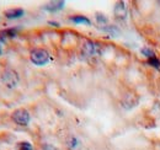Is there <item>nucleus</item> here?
I'll return each instance as SVG.
<instances>
[{
  "mask_svg": "<svg viewBox=\"0 0 160 150\" xmlns=\"http://www.w3.org/2000/svg\"><path fill=\"white\" fill-rule=\"evenodd\" d=\"M25 11L23 9H20V8H15V9H9L5 11V18L9 20H14V19H19L21 16H23Z\"/></svg>",
  "mask_w": 160,
  "mask_h": 150,
  "instance_id": "6",
  "label": "nucleus"
},
{
  "mask_svg": "<svg viewBox=\"0 0 160 150\" xmlns=\"http://www.w3.org/2000/svg\"><path fill=\"white\" fill-rule=\"evenodd\" d=\"M4 43H5V39L0 37V53H1V49H2V47H4Z\"/></svg>",
  "mask_w": 160,
  "mask_h": 150,
  "instance_id": "16",
  "label": "nucleus"
},
{
  "mask_svg": "<svg viewBox=\"0 0 160 150\" xmlns=\"http://www.w3.org/2000/svg\"><path fill=\"white\" fill-rule=\"evenodd\" d=\"M159 4H160V2H159Z\"/></svg>",
  "mask_w": 160,
  "mask_h": 150,
  "instance_id": "19",
  "label": "nucleus"
},
{
  "mask_svg": "<svg viewBox=\"0 0 160 150\" xmlns=\"http://www.w3.org/2000/svg\"><path fill=\"white\" fill-rule=\"evenodd\" d=\"M68 145H69V148H70V149L74 150L77 147H79V140H78L77 138H74V137H73V138L70 139V142H69V144H68Z\"/></svg>",
  "mask_w": 160,
  "mask_h": 150,
  "instance_id": "14",
  "label": "nucleus"
},
{
  "mask_svg": "<svg viewBox=\"0 0 160 150\" xmlns=\"http://www.w3.org/2000/svg\"><path fill=\"white\" fill-rule=\"evenodd\" d=\"M30 59L33 64L36 65H46L49 59H51V56L49 53L43 49V48H35L33 51H31L30 53Z\"/></svg>",
  "mask_w": 160,
  "mask_h": 150,
  "instance_id": "1",
  "label": "nucleus"
},
{
  "mask_svg": "<svg viewBox=\"0 0 160 150\" xmlns=\"http://www.w3.org/2000/svg\"><path fill=\"white\" fill-rule=\"evenodd\" d=\"M148 64L152 65V67H154V68H157V69H160V60L157 56L149 58V59H148Z\"/></svg>",
  "mask_w": 160,
  "mask_h": 150,
  "instance_id": "11",
  "label": "nucleus"
},
{
  "mask_svg": "<svg viewBox=\"0 0 160 150\" xmlns=\"http://www.w3.org/2000/svg\"><path fill=\"white\" fill-rule=\"evenodd\" d=\"M43 149L44 150H58V149H56L54 147H51V145H46V147H43Z\"/></svg>",
  "mask_w": 160,
  "mask_h": 150,
  "instance_id": "17",
  "label": "nucleus"
},
{
  "mask_svg": "<svg viewBox=\"0 0 160 150\" xmlns=\"http://www.w3.org/2000/svg\"><path fill=\"white\" fill-rule=\"evenodd\" d=\"M103 30L107 31V32H110V33H112V35L120 33V30H118L116 26H107V27H103Z\"/></svg>",
  "mask_w": 160,
  "mask_h": 150,
  "instance_id": "15",
  "label": "nucleus"
},
{
  "mask_svg": "<svg viewBox=\"0 0 160 150\" xmlns=\"http://www.w3.org/2000/svg\"><path fill=\"white\" fill-rule=\"evenodd\" d=\"M49 23H51L52 26H56V27H58V26H59V23H58V22H52V21H49Z\"/></svg>",
  "mask_w": 160,
  "mask_h": 150,
  "instance_id": "18",
  "label": "nucleus"
},
{
  "mask_svg": "<svg viewBox=\"0 0 160 150\" xmlns=\"http://www.w3.org/2000/svg\"><path fill=\"white\" fill-rule=\"evenodd\" d=\"M64 5H65L64 1H51L47 5H44L43 9L47 10V11H49V12H56L58 10H62L64 8Z\"/></svg>",
  "mask_w": 160,
  "mask_h": 150,
  "instance_id": "7",
  "label": "nucleus"
},
{
  "mask_svg": "<svg viewBox=\"0 0 160 150\" xmlns=\"http://www.w3.org/2000/svg\"><path fill=\"white\" fill-rule=\"evenodd\" d=\"M142 54L144 57H147L148 59L152 58V57H155V53H154L150 48H143V49H142Z\"/></svg>",
  "mask_w": 160,
  "mask_h": 150,
  "instance_id": "13",
  "label": "nucleus"
},
{
  "mask_svg": "<svg viewBox=\"0 0 160 150\" xmlns=\"http://www.w3.org/2000/svg\"><path fill=\"white\" fill-rule=\"evenodd\" d=\"M11 117H12V121L18 126H22V127H26L30 123V119H31L30 113H28L27 110H25V108H18V110H15L12 112Z\"/></svg>",
  "mask_w": 160,
  "mask_h": 150,
  "instance_id": "3",
  "label": "nucleus"
},
{
  "mask_svg": "<svg viewBox=\"0 0 160 150\" xmlns=\"http://www.w3.org/2000/svg\"><path fill=\"white\" fill-rule=\"evenodd\" d=\"M96 21H98L99 25H106L107 23V18L105 15L100 14V12H98L96 14Z\"/></svg>",
  "mask_w": 160,
  "mask_h": 150,
  "instance_id": "12",
  "label": "nucleus"
},
{
  "mask_svg": "<svg viewBox=\"0 0 160 150\" xmlns=\"http://www.w3.org/2000/svg\"><path fill=\"white\" fill-rule=\"evenodd\" d=\"M81 53L85 57H94L96 54L100 53V46L98 42H94V41H90V39H86L84 43H82V47H81Z\"/></svg>",
  "mask_w": 160,
  "mask_h": 150,
  "instance_id": "4",
  "label": "nucleus"
},
{
  "mask_svg": "<svg viewBox=\"0 0 160 150\" xmlns=\"http://www.w3.org/2000/svg\"><path fill=\"white\" fill-rule=\"evenodd\" d=\"M1 81L6 88L14 89L19 84V74L12 69H6L1 74Z\"/></svg>",
  "mask_w": 160,
  "mask_h": 150,
  "instance_id": "2",
  "label": "nucleus"
},
{
  "mask_svg": "<svg viewBox=\"0 0 160 150\" xmlns=\"http://www.w3.org/2000/svg\"><path fill=\"white\" fill-rule=\"evenodd\" d=\"M16 148H18V150H33V147L28 142H20Z\"/></svg>",
  "mask_w": 160,
  "mask_h": 150,
  "instance_id": "10",
  "label": "nucleus"
},
{
  "mask_svg": "<svg viewBox=\"0 0 160 150\" xmlns=\"http://www.w3.org/2000/svg\"><path fill=\"white\" fill-rule=\"evenodd\" d=\"M113 12H115V18L120 21H123L127 16V6H126V2L123 1H118L116 5H115V9H113Z\"/></svg>",
  "mask_w": 160,
  "mask_h": 150,
  "instance_id": "5",
  "label": "nucleus"
},
{
  "mask_svg": "<svg viewBox=\"0 0 160 150\" xmlns=\"http://www.w3.org/2000/svg\"><path fill=\"white\" fill-rule=\"evenodd\" d=\"M19 28L18 27H11V28H8V30H4V31H0V37L1 38H8V37H15L16 33H18Z\"/></svg>",
  "mask_w": 160,
  "mask_h": 150,
  "instance_id": "8",
  "label": "nucleus"
},
{
  "mask_svg": "<svg viewBox=\"0 0 160 150\" xmlns=\"http://www.w3.org/2000/svg\"><path fill=\"white\" fill-rule=\"evenodd\" d=\"M70 21H73L74 23H82V25H90L91 23V21L88 19L86 16H84V15H75V16H72L70 18Z\"/></svg>",
  "mask_w": 160,
  "mask_h": 150,
  "instance_id": "9",
  "label": "nucleus"
}]
</instances>
